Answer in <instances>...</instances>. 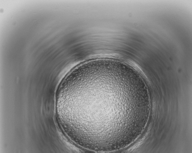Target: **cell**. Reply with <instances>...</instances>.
Segmentation results:
<instances>
[{"mask_svg":"<svg viewBox=\"0 0 192 153\" xmlns=\"http://www.w3.org/2000/svg\"><path fill=\"white\" fill-rule=\"evenodd\" d=\"M108 73L97 72L71 78L63 100V117L69 135L97 143L119 139L128 112L120 91Z\"/></svg>","mask_w":192,"mask_h":153,"instance_id":"1","label":"cell"}]
</instances>
